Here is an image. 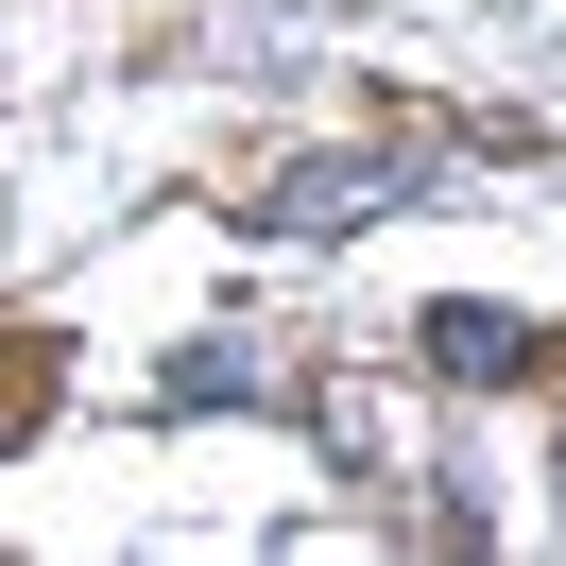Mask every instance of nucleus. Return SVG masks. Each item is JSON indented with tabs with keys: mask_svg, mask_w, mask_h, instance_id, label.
Segmentation results:
<instances>
[{
	"mask_svg": "<svg viewBox=\"0 0 566 566\" xmlns=\"http://www.w3.org/2000/svg\"><path fill=\"white\" fill-rule=\"evenodd\" d=\"M429 360H447V378H515V360H532V326H497V310H447V326H429Z\"/></svg>",
	"mask_w": 566,
	"mask_h": 566,
	"instance_id": "obj_1",
	"label": "nucleus"
},
{
	"mask_svg": "<svg viewBox=\"0 0 566 566\" xmlns=\"http://www.w3.org/2000/svg\"><path fill=\"white\" fill-rule=\"evenodd\" d=\"M360 207H395V172H292L275 189V223H360Z\"/></svg>",
	"mask_w": 566,
	"mask_h": 566,
	"instance_id": "obj_2",
	"label": "nucleus"
}]
</instances>
